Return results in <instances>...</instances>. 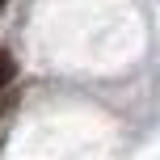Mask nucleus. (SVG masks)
Instances as JSON below:
<instances>
[{
  "instance_id": "nucleus-1",
  "label": "nucleus",
  "mask_w": 160,
  "mask_h": 160,
  "mask_svg": "<svg viewBox=\"0 0 160 160\" xmlns=\"http://www.w3.org/2000/svg\"><path fill=\"white\" fill-rule=\"evenodd\" d=\"M13 80H17V59H13V51L0 47V93H8Z\"/></svg>"
},
{
  "instance_id": "nucleus-2",
  "label": "nucleus",
  "mask_w": 160,
  "mask_h": 160,
  "mask_svg": "<svg viewBox=\"0 0 160 160\" xmlns=\"http://www.w3.org/2000/svg\"><path fill=\"white\" fill-rule=\"evenodd\" d=\"M8 105H13V88H8V93H0V114H4Z\"/></svg>"
},
{
  "instance_id": "nucleus-3",
  "label": "nucleus",
  "mask_w": 160,
  "mask_h": 160,
  "mask_svg": "<svg viewBox=\"0 0 160 160\" xmlns=\"http://www.w3.org/2000/svg\"><path fill=\"white\" fill-rule=\"evenodd\" d=\"M4 4H8V0H0V13H4Z\"/></svg>"
}]
</instances>
